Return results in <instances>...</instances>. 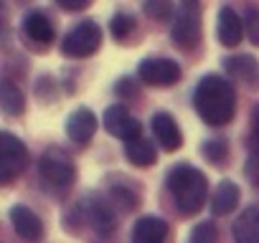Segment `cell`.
I'll use <instances>...</instances> for the list:
<instances>
[{
  "instance_id": "6da1fadb",
  "label": "cell",
  "mask_w": 259,
  "mask_h": 243,
  "mask_svg": "<svg viewBox=\"0 0 259 243\" xmlns=\"http://www.w3.org/2000/svg\"><path fill=\"white\" fill-rule=\"evenodd\" d=\"M193 106H196L198 116L203 119V125L224 127L234 119V111H236L234 86L224 76L208 74L198 81V86L193 91Z\"/></svg>"
},
{
  "instance_id": "7a4b0ae2",
  "label": "cell",
  "mask_w": 259,
  "mask_h": 243,
  "mask_svg": "<svg viewBox=\"0 0 259 243\" xmlns=\"http://www.w3.org/2000/svg\"><path fill=\"white\" fill-rule=\"evenodd\" d=\"M165 185H168V193H170V198H173L181 215L191 218L203 208L206 195H208V180L198 167H193L188 162L176 165L168 172Z\"/></svg>"
},
{
  "instance_id": "3957f363",
  "label": "cell",
  "mask_w": 259,
  "mask_h": 243,
  "mask_svg": "<svg viewBox=\"0 0 259 243\" xmlns=\"http://www.w3.org/2000/svg\"><path fill=\"white\" fill-rule=\"evenodd\" d=\"M38 177L51 195H59V198L66 195L76 180V167H74L71 155L56 145L44 150V155L38 160Z\"/></svg>"
},
{
  "instance_id": "277c9868",
  "label": "cell",
  "mask_w": 259,
  "mask_h": 243,
  "mask_svg": "<svg viewBox=\"0 0 259 243\" xmlns=\"http://www.w3.org/2000/svg\"><path fill=\"white\" fill-rule=\"evenodd\" d=\"M102 46V28L94 21H81L76 23L64 38H61V53L69 58H87L97 53Z\"/></svg>"
},
{
  "instance_id": "5b68a950",
  "label": "cell",
  "mask_w": 259,
  "mask_h": 243,
  "mask_svg": "<svg viewBox=\"0 0 259 243\" xmlns=\"http://www.w3.org/2000/svg\"><path fill=\"white\" fill-rule=\"evenodd\" d=\"M170 36L181 51H193L201 43V6L196 0H188L178 8Z\"/></svg>"
},
{
  "instance_id": "8992f818",
  "label": "cell",
  "mask_w": 259,
  "mask_h": 243,
  "mask_svg": "<svg viewBox=\"0 0 259 243\" xmlns=\"http://www.w3.org/2000/svg\"><path fill=\"white\" fill-rule=\"evenodd\" d=\"M28 165V150L26 145L11 135V132H3L0 135V183L8 185L13 183Z\"/></svg>"
},
{
  "instance_id": "52a82bcc",
  "label": "cell",
  "mask_w": 259,
  "mask_h": 243,
  "mask_svg": "<svg viewBox=\"0 0 259 243\" xmlns=\"http://www.w3.org/2000/svg\"><path fill=\"white\" fill-rule=\"evenodd\" d=\"M102 125H104V130H107L112 137L122 140L124 145L143 137V125H140L133 114H130V109H127L124 104H112V106H107V111H104V116H102Z\"/></svg>"
},
{
  "instance_id": "ba28073f",
  "label": "cell",
  "mask_w": 259,
  "mask_h": 243,
  "mask_svg": "<svg viewBox=\"0 0 259 243\" xmlns=\"http://www.w3.org/2000/svg\"><path fill=\"white\" fill-rule=\"evenodd\" d=\"M138 76L148 86H173L181 81V66L173 58H143L138 64Z\"/></svg>"
},
{
  "instance_id": "9c48e42d",
  "label": "cell",
  "mask_w": 259,
  "mask_h": 243,
  "mask_svg": "<svg viewBox=\"0 0 259 243\" xmlns=\"http://www.w3.org/2000/svg\"><path fill=\"white\" fill-rule=\"evenodd\" d=\"M8 218L13 223V230L21 240L26 243H41L44 238V220L23 203H16L11 210H8Z\"/></svg>"
},
{
  "instance_id": "30bf717a",
  "label": "cell",
  "mask_w": 259,
  "mask_h": 243,
  "mask_svg": "<svg viewBox=\"0 0 259 243\" xmlns=\"http://www.w3.org/2000/svg\"><path fill=\"white\" fill-rule=\"evenodd\" d=\"M79 205L87 213L89 225L99 235H112L117 230V215H114V210H112V205L107 200H102L99 195H87V200L79 203Z\"/></svg>"
},
{
  "instance_id": "8fae6325",
  "label": "cell",
  "mask_w": 259,
  "mask_h": 243,
  "mask_svg": "<svg viewBox=\"0 0 259 243\" xmlns=\"http://www.w3.org/2000/svg\"><path fill=\"white\" fill-rule=\"evenodd\" d=\"M97 127H99V119H97V114H94L92 109H87V106H79V109H74V111L66 116V135H69V140L76 142V145H87V142L94 137Z\"/></svg>"
},
{
  "instance_id": "7c38bea8",
  "label": "cell",
  "mask_w": 259,
  "mask_h": 243,
  "mask_svg": "<svg viewBox=\"0 0 259 243\" xmlns=\"http://www.w3.org/2000/svg\"><path fill=\"white\" fill-rule=\"evenodd\" d=\"M224 71L234 81L244 84L246 89H259V61L254 56H249V53L229 56V58H224Z\"/></svg>"
},
{
  "instance_id": "4fadbf2b",
  "label": "cell",
  "mask_w": 259,
  "mask_h": 243,
  "mask_svg": "<svg viewBox=\"0 0 259 243\" xmlns=\"http://www.w3.org/2000/svg\"><path fill=\"white\" fill-rule=\"evenodd\" d=\"M153 135L158 140V145L165 150V152H176L181 145H183V135L178 130V122L173 119V114L168 111H155L153 114Z\"/></svg>"
},
{
  "instance_id": "5bb4252c",
  "label": "cell",
  "mask_w": 259,
  "mask_h": 243,
  "mask_svg": "<svg viewBox=\"0 0 259 243\" xmlns=\"http://www.w3.org/2000/svg\"><path fill=\"white\" fill-rule=\"evenodd\" d=\"M216 36H219L221 46H226V48H234V46L241 43V38H244V23H241V18H239V13L234 8L224 6L219 11Z\"/></svg>"
},
{
  "instance_id": "9a60e30c",
  "label": "cell",
  "mask_w": 259,
  "mask_h": 243,
  "mask_svg": "<svg viewBox=\"0 0 259 243\" xmlns=\"http://www.w3.org/2000/svg\"><path fill=\"white\" fill-rule=\"evenodd\" d=\"M23 33L28 41L38 43V46H46L56 38V31H54V23L46 13L41 11H31L26 18H23Z\"/></svg>"
},
{
  "instance_id": "2e32d148",
  "label": "cell",
  "mask_w": 259,
  "mask_h": 243,
  "mask_svg": "<svg viewBox=\"0 0 259 243\" xmlns=\"http://www.w3.org/2000/svg\"><path fill=\"white\" fill-rule=\"evenodd\" d=\"M168 223L158 215H143L133 228V243H165Z\"/></svg>"
},
{
  "instance_id": "e0dca14e",
  "label": "cell",
  "mask_w": 259,
  "mask_h": 243,
  "mask_svg": "<svg viewBox=\"0 0 259 243\" xmlns=\"http://www.w3.org/2000/svg\"><path fill=\"white\" fill-rule=\"evenodd\" d=\"M231 233L236 243H259V208L256 205L244 208V213L234 220Z\"/></svg>"
},
{
  "instance_id": "ac0fdd59",
  "label": "cell",
  "mask_w": 259,
  "mask_h": 243,
  "mask_svg": "<svg viewBox=\"0 0 259 243\" xmlns=\"http://www.w3.org/2000/svg\"><path fill=\"white\" fill-rule=\"evenodd\" d=\"M239 198H241V190L236 183L231 180H221L213 198H211V213L213 215H229L236 205H239Z\"/></svg>"
},
{
  "instance_id": "d6986e66",
  "label": "cell",
  "mask_w": 259,
  "mask_h": 243,
  "mask_svg": "<svg viewBox=\"0 0 259 243\" xmlns=\"http://www.w3.org/2000/svg\"><path fill=\"white\" fill-rule=\"evenodd\" d=\"M124 155H127V160L133 162L135 167H153L158 162V150L145 137H140L135 142H127L124 145Z\"/></svg>"
},
{
  "instance_id": "ffe728a7",
  "label": "cell",
  "mask_w": 259,
  "mask_h": 243,
  "mask_svg": "<svg viewBox=\"0 0 259 243\" xmlns=\"http://www.w3.org/2000/svg\"><path fill=\"white\" fill-rule=\"evenodd\" d=\"M0 106L8 116H21L26 111V96L21 86H16V81L11 79H3V84H0Z\"/></svg>"
},
{
  "instance_id": "44dd1931",
  "label": "cell",
  "mask_w": 259,
  "mask_h": 243,
  "mask_svg": "<svg viewBox=\"0 0 259 243\" xmlns=\"http://www.w3.org/2000/svg\"><path fill=\"white\" fill-rule=\"evenodd\" d=\"M109 198H112V203L119 210L130 213V210H135L138 203H140V190L135 188V183H127V185L117 183V185H109Z\"/></svg>"
},
{
  "instance_id": "7402d4cb",
  "label": "cell",
  "mask_w": 259,
  "mask_h": 243,
  "mask_svg": "<svg viewBox=\"0 0 259 243\" xmlns=\"http://www.w3.org/2000/svg\"><path fill=\"white\" fill-rule=\"evenodd\" d=\"M244 175L251 185L259 188V137H254V135L249 140V157H246V165H244Z\"/></svg>"
},
{
  "instance_id": "603a6c76",
  "label": "cell",
  "mask_w": 259,
  "mask_h": 243,
  "mask_svg": "<svg viewBox=\"0 0 259 243\" xmlns=\"http://www.w3.org/2000/svg\"><path fill=\"white\" fill-rule=\"evenodd\" d=\"M109 31L117 41H124L130 33L135 31V18L130 16V13H117L112 16V23H109Z\"/></svg>"
},
{
  "instance_id": "cb8c5ba5",
  "label": "cell",
  "mask_w": 259,
  "mask_h": 243,
  "mask_svg": "<svg viewBox=\"0 0 259 243\" xmlns=\"http://www.w3.org/2000/svg\"><path fill=\"white\" fill-rule=\"evenodd\" d=\"M201 155H203L208 162L219 165V162H224V160H226V155H229V147H226V142H224V140H208V142H203V147H201Z\"/></svg>"
},
{
  "instance_id": "d4e9b609",
  "label": "cell",
  "mask_w": 259,
  "mask_h": 243,
  "mask_svg": "<svg viewBox=\"0 0 259 243\" xmlns=\"http://www.w3.org/2000/svg\"><path fill=\"white\" fill-rule=\"evenodd\" d=\"M216 238H219L216 225H213V223H208V220H203V223H198V225L191 230L188 243H216Z\"/></svg>"
},
{
  "instance_id": "484cf974",
  "label": "cell",
  "mask_w": 259,
  "mask_h": 243,
  "mask_svg": "<svg viewBox=\"0 0 259 243\" xmlns=\"http://www.w3.org/2000/svg\"><path fill=\"white\" fill-rule=\"evenodd\" d=\"M244 26H246L249 41H251L254 46H259V8H249V11H246Z\"/></svg>"
},
{
  "instance_id": "4316f807",
  "label": "cell",
  "mask_w": 259,
  "mask_h": 243,
  "mask_svg": "<svg viewBox=\"0 0 259 243\" xmlns=\"http://www.w3.org/2000/svg\"><path fill=\"white\" fill-rule=\"evenodd\" d=\"M145 13L155 21H163L173 13V6L170 3H158V0H150V3H145Z\"/></svg>"
},
{
  "instance_id": "83f0119b",
  "label": "cell",
  "mask_w": 259,
  "mask_h": 243,
  "mask_svg": "<svg viewBox=\"0 0 259 243\" xmlns=\"http://www.w3.org/2000/svg\"><path fill=\"white\" fill-rule=\"evenodd\" d=\"M59 8H64V11H87L89 0H59Z\"/></svg>"
},
{
  "instance_id": "f1b7e54d",
  "label": "cell",
  "mask_w": 259,
  "mask_h": 243,
  "mask_svg": "<svg viewBox=\"0 0 259 243\" xmlns=\"http://www.w3.org/2000/svg\"><path fill=\"white\" fill-rule=\"evenodd\" d=\"M117 94L119 96H135V81L133 79H122L117 84Z\"/></svg>"
},
{
  "instance_id": "f546056e",
  "label": "cell",
  "mask_w": 259,
  "mask_h": 243,
  "mask_svg": "<svg viewBox=\"0 0 259 243\" xmlns=\"http://www.w3.org/2000/svg\"><path fill=\"white\" fill-rule=\"evenodd\" d=\"M251 132L254 137H259V104L251 109Z\"/></svg>"
}]
</instances>
